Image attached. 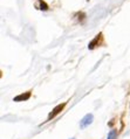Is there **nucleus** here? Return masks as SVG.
<instances>
[{"instance_id":"nucleus-2","label":"nucleus","mask_w":130,"mask_h":139,"mask_svg":"<svg viewBox=\"0 0 130 139\" xmlns=\"http://www.w3.org/2000/svg\"><path fill=\"white\" fill-rule=\"evenodd\" d=\"M64 105H66V104H60V105H58L55 108V109L53 110V111L51 112V114H49V116H48V119H51V118H54V117L56 116V115L58 114H60V112L62 111V110H63V108H64Z\"/></svg>"},{"instance_id":"nucleus-5","label":"nucleus","mask_w":130,"mask_h":139,"mask_svg":"<svg viewBox=\"0 0 130 139\" xmlns=\"http://www.w3.org/2000/svg\"><path fill=\"white\" fill-rule=\"evenodd\" d=\"M116 137H117V131L116 130H111L108 133V139H116Z\"/></svg>"},{"instance_id":"nucleus-1","label":"nucleus","mask_w":130,"mask_h":139,"mask_svg":"<svg viewBox=\"0 0 130 139\" xmlns=\"http://www.w3.org/2000/svg\"><path fill=\"white\" fill-rule=\"evenodd\" d=\"M92 121H93V115H92V114L86 115V116L82 118V120L80 121V126L83 129V127H86L87 125H89Z\"/></svg>"},{"instance_id":"nucleus-4","label":"nucleus","mask_w":130,"mask_h":139,"mask_svg":"<svg viewBox=\"0 0 130 139\" xmlns=\"http://www.w3.org/2000/svg\"><path fill=\"white\" fill-rule=\"evenodd\" d=\"M101 36H102V34H99V35H97L96 38H95L94 40L92 41V43H90V45H89V49H93V48H94V47H95V45H96V43H97V41H99V39L101 38Z\"/></svg>"},{"instance_id":"nucleus-6","label":"nucleus","mask_w":130,"mask_h":139,"mask_svg":"<svg viewBox=\"0 0 130 139\" xmlns=\"http://www.w3.org/2000/svg\"><path fill=\"white\" fill-rule=\"evenodd\" d=\"M40 6H41V10H43V11L48 10V5L45 1H42V0H40Z\"/></svg>"},{"instance_id":"nucleus-3","label":"nucleus","mask_w":130,"mask_h":139,"mask_svg":"<svg viewBox=\"0 0 130 139\" xmlns=\"http://www.w3.org/2000/svg\"><path fill=\"white\" fill-rule=\"evenodd\" d=\"M29 97H31V92L28 91V92H26L25 95L22 94V95H19V96H17L15 98H14V101H15V102H19V101H26V99H28Z\"/></svg>"}]
</instances>
